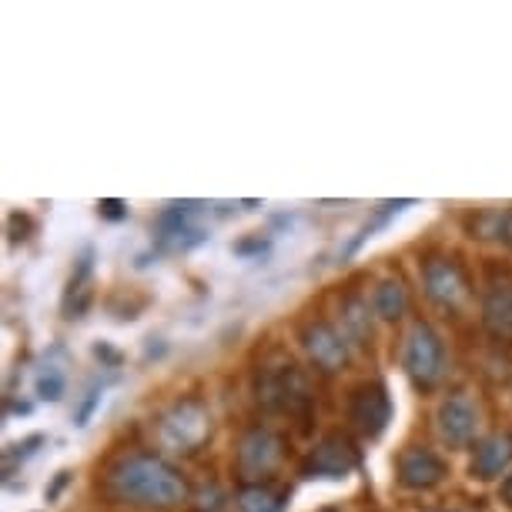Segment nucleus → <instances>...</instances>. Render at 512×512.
I'll list each match as a JSON object with an SVG mask.
<instances>
[{
    "label": "nucleus",
    "mask_w": 512,
    "mask_h": 512,
    "mask_svg": "<svg viewBox=\"0 0 512 512\" xmlns=\"http://www.w3.org/2000/svg\"><path fill=\"white\" fill-rule=\"evenodd\" d=\"M108 489L114 499L148 509H171L188 496V482L181 479L175 466H168L158 456H124L108 472Z\"/></svg>",
    "instance_id": "nucleus-1"
},
{
    "label": "nucleus",
    "mask_w": 512,
    "mask_h": 512,
    "mask_svg": "<svg viewBox=\"0 0 512 512\" xmlns=\"http://www.w3.org/2000/svg\"><path fill=\"white\" fill-rule=\"evenodd\" d=\"M402 369L419 389H436L442 372H446V349H442V338L436 335V328L425 322H415L409 328L402 349Z\"/></svg>",
    "instance_id": "nucleus-2"
},
{
    "label": "nucleus",
    "mask_w": 512,
    "mask_h": 512,
    "mask_svg": "<svg viewBox=\"0 0 512 512\" xmlns=\"http://www.w3.org/2000/svg\"><path fill=\"white\" fill-rule=\"evenodd\" d=\"M258 399L278 412H305L312 405V392L298 365H278L258 379Z\"/></svg>",
    "instance_id": "nucleus-3"
},
{
    "label": "nucleus",
    "mask_w": 512,
    "mask_h": 512,
    "mask_svg": "<svg viewBox=\"0 0 512 512\" xmlns=\"http://www.w3.org/2000/svg\"><path fill=\"white\" fill-rule=\"evenodd\" d=\"M349 419L365 439H379L392 422V402L382 382H365L352 392Z\"/></svg>",
    "instance_id": "nucleus-4"
},
{
    "label": "nucleus",
    "mask_w": 512,
    "mask_h": 512,
    "mask_svg": "<svg viewBox=\"0 0 512 512\" xmlns=\"http://www.w3.org/2000/svg\"><path fill=\"white\" fill-rule=\"evenodd\" d=\"M161 442L171 449H195L208 436V412L198 402H178L158 422Z\"/></svg>",
    "instance_id": "nucleus-5"
},
{
    "label": "nucleus",
    "mask_w": 512,
    "mask_h": 512,
    "mask_svg": "<svg viewBox=\"0 0 512 512\" xmlns=\"http://www.w3.org/2000/svg\"><path fill=\"white\" fill-rule=\"evenodd\" d=\"M302 349L322 372H338L349 362V338L328 322H308L302 328Z\"/></svg>",
    "instance_id": "nucleus-6"
},
{
    "label": "nucleus",
    "mask_w": 512,
    "mask_h": 512,
    "mask_svg": "<svg viewBox=\"0 0 512 512\" xmlns=\"http://www.w3.org/2000/svg\"><path fill=\"white\" fill-rule=\"evenodd\" d=\"M422 282H425V295L442 308H456L469 298L466 272L452 258H429L422 268Z\"/></svg>",
    "instance_id": "nucleus-7"
},
{
    "label": "nucleus",
    "mask_w": 512,
    "mask_h": 512,
    "mask_svg": "<svg viewBox=\"0 0 512 512\" xmlns=\"http://www.w3.org/2000/svg\"><path fill=\"white\" fill-rule=\"evenodd\" d=\"M436 425H439V436L449 442L452 449H462L476 439L479 429V409L472 405L469 395H449V399L439 402L436 412Z\"/></svg>",
    "instance_id": "nucleus-8"
},
{
    "label": "nucleus",
    "mask_w": 512,
    "mask_h": 512,
    "mask_svg": "<svg viewBox=\"0 0 512 512\" xmlns=\"http://www.w3.org/2000/svg\"><path fill=\"white\" fill-rule=\"evenodd\" d=\"M278 459H282V439L272 429H251L241 436L238 446V469L245 479H262L268 476Z\"/></svg>",
    "instance_id": "nucleus-9"
},
{
    "label": "nucleus",
    "mask_w": 512,
    "mask_h": 512,
    "mask_svg": "<svg viewBox=\"0 0 512 512\" xmlns=\"http://www.w3.org/2000/svg\"><path fill=\"white\" fill-rule=\"evenodd\" d=\"M449 476L446 459L429 446H409L399 456V482L405 489H436Z\"/></svg>",
    "instance_id": "nucleus-10"
},
{
    "label": "nucleus",
    "mask_w": 512,
    "mask_h": 512,
    "mask_svg": "<svg viewBox=\"0 0 512 512\" xmlns=\"http://www.w3.org/2000/svg\"><path fill=\"white\" fill-rule=\"evenodd\" d=\"M355 466H359V452H355V446L342 436V432L325 436L315 446L312 459H308V469H312L315 476H328V479L349 476Z\"/></svg>",
    "instance_id": "nucleus-11"
},
{
    "label": "nucleus",
    "mask_w": 512,
    "mask_h": 512,
    "mask_svg": "<svg viewBox=\"0 0 512 512\" xmlns=\"http://www.w3.org/2000/svg\"><path fill=\"white\" fill-rule=\"evenodd\" d=\"M512 466V432H492L476 446V456H472V476L489 482L499 479L502 472Z\"/></svg>",
    "instance_id": "nucleus-12"
},
{
    "label": "nucleus",
    "mask_w": 512,
    "mask_h": 512,
    "mask_svg": "<svg viewBox=\"0 0 512 512\" xmlns=\"http://www.w3.org/2000/svg\"><path fill=\"white\" fill-rule=\"evenodd\" d=\"M158 238L164 241V245L171 248H191L198 245L201 238V228L195 225V208L191 205H175L168 208L164 215L158 218Z\"/></svg>",
    "instance_id": "nucleus-13"
},
{
    "label": "nucleus",
    "mask_w": 512,
    "mask_h": 512,
    "mask_svg": "<svg viewBox=\"0 0 512 512\" xmlns=\"http://www.w3.org/2000/svg\"><path fill=\"white\" fill-rule=\"evenodd\" d=\"M482 322L496 338H512V288L509 285H499L492 288L482 302Z\"/></svg>",
    "instance_id": "nucleus-14"
},
{
    "label": "nucleus",
    "mask_w": 512,
    "mask_h": 512,
    "mask_svg": "<svg viewBox=\"0 0 512 512\" xmlns=\"http://www.w3.org/2000/svg\"><path fill=\"white\" fill-rule=\"evenodd\" d=\"M372 308H375V315L385 318V322L402 318L405 308H409V292H405L402 278H382L372 292Z\"/></svg>",
    "instance_id": "nucleus-15"
},
{
    "label": "nucleus",
    "mask_w": 512,
    "mask_h": 512,
    "mask_svg": "<svg viewBox=\"0 0 512 512\" xmlns=\"http://www.w3.org/2000/svg\"><path fill=\"white\" fill-rule=\"evenodd\" d=\"M238 512H285V496L265 482H248L238 489Z\"/></svg>",
    "instance_id": "nucleus-16"
},
{
    "label": "nucleus",
    "mask_w": 512,
    "mask_h": 512,
    "mask_svg": "<svg viewBox=\"0 0 512 512\" xmlns=\"http://www.w3.org/2000/svg\"><path fill=\"white\" fill-rule=\"evenodd\" d=\"M472 238H486V241H502L512 245V211L492 208L472 218Z\"/></svg>",
    "instance_id": "nucleus-17"
},
{
    "label": "nucleus",
    "mask_w": 512,
    "mask_h": 512,
    "mask_svg": "<svg viewBox=\"0 0 512 512\" xmlns=\"http://www.w3.org/2000/svg\"><path fill=\"white\" fill-rule=\"evenodd\" d=\"M342 322H345V338H355V342H369L372 338V322H369V308H365L359 298H349L342 305Z\"/></svg>",
    "instance_id": "nucleus-18"
},
{
    "label": "nucleus",
    "mask_w": 512,
    "mask_h": 512,
    "mask_svg": "<svg viewBox=\"0 0 512 512\" xmlns=\"http://www.w3.org/2000/svg\"><path fill=\"white\" fill-rule=\"evenodd\" d=\"M64 389H67V382L57 365H47V369L37 375V395H41L44 402H57L64 395Z\"/></svg>",
    "instance_id": "nucleus-19"
},
{
    "label": "nucleus",
    "mask_w": 512,
    "mask_h": 512,
    "mask_svg": "<svg viewBox=\"0 0 512 512\" xmlns=\"http://www.w3.org/2000/svg\"><path fill=\"white\" fill-rule=\"evenodd\" d=\"M101 402V392L98 389H91L88 392V402H84V409L77 412V425H88V419H91V412H94V405Z\"/></svg>",
    "instance_id": "nucleus-20"
},
{
    "label": "nucleus",
    "mask_w": 512,
    "mask_h": 512,
    "mask_svg": "<svg viewBox=\"0 0 512 512\" xmlns=\"http://www.w3.org/2000/svg\"><path fill=\"white\" fill-rule=\"evenodd\" d=\"M101 211H104V215H108V218H124V215H128L121 201H101Z\"/></svg>",
    "instance_id": "nucleus-21"
},
{
    "label": "nucleus",
    "mask_w": 512,
    "mask_h": 512,
    "mask_svg": "<svg viewBox=\"0 0 512 512\" xmlns=\"http://www.w3.org/2000/svg\"><path fill=\"white\" fill-rule=\"evenodd\" d=\"M67 476H71V472H57V479H54V486L47 489V499H57V492L64 489V482H67Z\"/></svg>",
    "instance_id": "nucleus-22"
},
{
    "label": "nucleus",
    "mask_w": 512,
    "mask_h": 512,
    "mask_svg": "<svg viewBox=\"0 0 512 512\" xmlns=\"http://www.w3.org/2000/svg\"><path fill=\"white\" fill-rule=\"evenodd\" d=\"M502 499H506V506H512V476H506V479H502Z\"/></svg>",
    "instance_id": "nucleus-23"
}]
</instances>
